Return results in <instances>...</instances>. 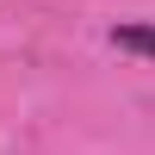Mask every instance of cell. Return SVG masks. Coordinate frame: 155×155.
I'll return each instance as SVG.
<instances>
[{"instance_id":"cell-1","label":"cell","mask_w":155,"mask_h":155,"mask_svg":"<svg viewBox=\"0 0 155 155\" xmlns=\"http://www.w3.org/2000/svg\"><path fill=\"white\" fill-rule=\"evenodd\" d=\"M112 44L130 56H155V25H112Z\"/></svg>"}]
</instances>
